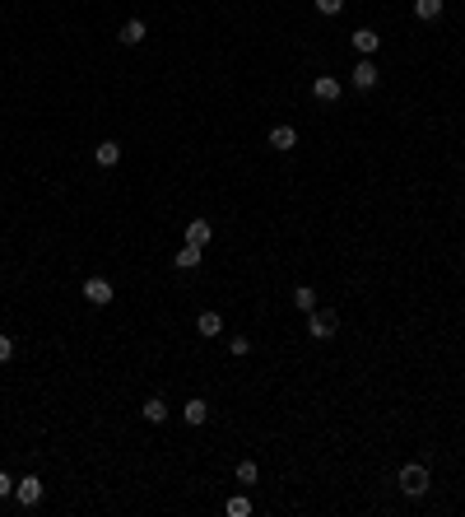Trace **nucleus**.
I'll list each match as a JSON object with an SVG mask.
<instances>
[{
    "label": "nucleus",
    "mask_w": 465,
    "mask_h": 517,
    "mask_svg": "<svg viewBox=\"0 0 465 517\" xmlns=\"http://www.w3.org/2000/svg\"><path fill=\"white\" fill-rule=\"evenodd\" d=\"M400 489L409 499H423V494H428V466H418V461L400 466Z\"/></svg>",
    "instance_id": "nucleus-1"
},
{
    "label": "nucleus",
    "mask_w": 465,
    "mask_h": 517,
    "mask_svg": "<svg viewBox=\"0 0 465 517\" xmlns=\"http://www.w3.org/2000/svg\"><path fill=\"white\" fill-rule=\"evenodd\" d=\"M335 327H340V317H335V313H316V308L307 313V336H312V340H330Z\"/></svg>",
    "instance_id": "nucleus-2"
},
{
    "label": "nucleus",
    "mask_w": 465,
    "mask_h": 517,
    "mask_svg": "<svg viewBox=\"0 0 465 517\" xmlns=\"http://www.w3.org/2000/svg\"><path fill=\"white\" fill-rule=\"evenodd\" d=\"M354 89H363V94H368V89H377V79H382V70H377V61H372V56H363V61L354 65Z\"/></svg>",
    "instance_id": "nucleus-3"
},
{
    "label": "nucleus",
    "mask_w": 465,
    "mask_h": 517,
    "mask_svg": "<svg viewBox=\"0 0 465 517\" xmlns=\"http://www.w3.org/2000/svg\"><path fill=\"white\" fill-rule=\"evenodd\" d=\"M84 298H89L93 308H108V303H112V280H103V275L84 280Z\"/></svg>",
    "instance_id": "nucleus-4"
},
{
    "label": "nucleus",
    "mask_w": 465,
    "mask_h": 517,
    "mask_svg": "<svg viewBox=\"0 0 465 517\" xmlns=\"http://www.w3.org/2000/svg\"><path fill=\"white\" fill-rule=\"evenodd\" d=\"M15 499L24 503V508L42 503V480H37V475H24V480H15Z\"/></svg>",
    "instance_id": "nucleus-5"
},
{
    "label": "nucleus",
    "mask_w": 465,
    "mask_h": 517,
    "mask_svg": "<svg viewBox=\"0 0 465 517\" xmlns=\"http://www.w3.org/2000/svg\"><path fill=\"white\" fill-rule=\"evenodd\" d=\"M312 98H316V103H335V98H340V79H330V75L312 79Z\"/></svg>",
    "instance_id": "nucleus-6"
},
{
    "label": "nucleus",
    "mask_w": 465,
    "mask_h": 517,
    "mask_svg": "<svg viewBox=\"0 0 465 517\" xmlns=\"http://www.w3.org/2000/svg\"><path fill=\"white\" fill-rule=\"evenodd\" d=\"M182 420L191 424V429H201V424L210 420V406H205L201 396H191V401H186V406H182Z\"/></svg>",
    "instance_id": "nucleus-7"
},
{
    "label": "nucleus",
    "mask_w": 465,
    "mask_h": 517,
    "mask_svg": "<svg viewBox=\"0 0 465 517\" xmlns=\"http://www.w3.org/2000/svg\"><path fill=\"white\" fill-rule=\"evenodd\" d=\"M140 415H144L149 424H163V420L172 415V410H168V401H163V396H149V401L140 406Z\"/></svg>",
    "instance_id": "nucleus-8"
},
{
    "label": "nucleus",
    "mask_w": 465,
    "mask_h": 517,
    "mask_svg": "<svg viewBox=\"0 0 465 517\" xmlns=\"http://www.w3.org/2000/svg\"><path fill=\"white\" fill-rule=\"evenodd\" d=\"M144 19H126L121 24V47H140V42H144Z\"/></svg>",
    "instance_id": "nucleus-9"
},
{
    "label": "nucleus",
    "mask_w": 465,
    "mask_h": 517,
    "mask_svg": "<svg viewBox=\"0 0 465 517\" xmlns=\"http://www.w3.org/2000/svg\"><path fill=\"white\" fill-rule=\"evenodd\" d=\"M354 47H358V56H377V47H382L377 28H358L354 33Z\"/></svg>",
    "instance_id": "nucleus-10"
},
{
    "label": "nucleus",
    "mask_w": 465,
    "mask_h": 517,
    "mask_svg": "<svg viewBox=\"0 0 465 517\" xmlns=\"http://www.w3.org/2000/svg\"><path fill=\"white\" fill-rule=\"evenodd\" d=\"M294 145H298L294 126H270V149H294Z\"/></svg>",
    "instance_id": "nucleus-11"
},
{
    "label": "nucleus",
    "mask_w": 465,
    "mask_h": 517,
    "mask_svg": "<svg viewBox=\"0 0 465 517\" xmlns=\"http://www.w3.org/2000/svg\"><path fill=\"white\" fill-rule=\"evenodd\" d=\"M93 158H98L103 168H117V163H121V145H117V140H103L98 149H93Z\"/></svg>",
    "instance_id": "nucleus-12"
},
{
    "label": "nucleus",
    "mask_w": 465,
    "mask_h": 517,
    "mask_svg": "<svg viewBox=\"0 0 465 517\" xmlns=\"http://www.w3.org/2000/svg\"><path fill=\"white\" fill-rule=\"evenodd\" d=\"M210 238H214V229H210V224H205V220L186 224V243H191V247H205V243H210Z\"/></svg>",
    "instance_id": "nucleus-13"
},
{
    "label": "nucleus",
    "mask_w": 465,
    "mask_h": 517,
    "mask_svg": "<svg viewBox=\"0 0 465 517\" xmlns=\"http://www.w3.org/2000/svg\"><path fill=\"white\" fill-rule=\"evenodd\" d=\"M172 266H177V270H196V266H201V247H191V243H186V247L172 256Z\"/></svg>",
    "instance_id": "nucleus-14"
},
{
    "label": "nucleus",
    "mask_w": 465,
    "mask_h": 517,
    "mask_svg": "<svg viewBox=\"0 0 465 517\" xmlns=\"http://www.w3.org/2000/svg\"><path fill=\"white\" fill-rule=\"evenodd\" d=\"M294 308L298 313H312V308H316V289H312V284H298L294 289Z\"/></svg>",
    "instance_id": "nucleus-15"
},
{
    "label": "nucleus",
    "mask_w": 465,
    "mask_h": 517,
    "mask_svg": "<svg viewBox=\"0 0 465 517\" xmlns=\"http://www.w3.org/2000/svg\"><path fill=\"white\" fill-rule=\"evenodd\" d=\"M196 331H201V336H219V331H223V317H219V313H201V317H196Z\"/></svg>",
    "instance_id": "nucleus-16"
},
{
    "label": "nucleus",
    "mask_w": 465,
    "mask_h": 517,
    "mask_svg": "<svg viewBox=\"0 0 465 517\" xmlns=\"http://www.w3.org/2000/svg\"><path fill=\"white\" fill-rule=\"evenodd\" d=\"M437 15H442V0H414V19H423V24H433Z\"/></svg>",
    "instance_id": "nucleus-17"
},
{
    "label": "nucleus",
    "mask_w": 465,
    "mask_h": 517,
    "mask_svg": "<svg viewBox=\"0 0 465 517\" xmlns=\"http://www.w3.org/2000/svg\"><path fill=\"white\" fill-rule=\"evenodd\" d=\"M223 513H228V517H247V513H251V499H242V494H232V499L223 503Z\"/></svg>",
    "instance_id": "nucleus-18"
},
{
    "label": "nucleus",
    "mask_w": 465,
    "mask_h": 517,
    "mask_svg": "<svg viewBox=\"0 0 465 517\" xmlns=\"http://www.w3.org/2000/svg\"><path fill=\"white\" fill-rule=\"evenodd\" d=\"M256 475H261L256 461H242V466H237V480H242V485H256Z\"/></svg>",
    "instance_id": "nucleus-19"
},
{
    "label": "nucleus",
    "mask_w": 465,
    "mask_h": 517,
    "mask_svg": "<svg viewBox=\"0 0 465 517\" xmlns=\"http://www.w3.org/2000/svg\"><path fill=\"white\" fill-rule=\"evenodd\" d=\"M228 350H232V359H242V354H251V340H247V336H232Z\"/></svg>",
    "instance_id": "nucleus-20"
},
{
    "label": "nucleus",
    "mask_w": 465,
    "mask_h": 517,
    "mask_svg": "<svg viewBox=\"0 0 465 517\" xmlns=\"http://www.w3.org/2000/svg\"><path fill=\"white\" fill-rule=\"evenodd\" d=\"M316 10H321V15H340L344 0H316Z\"/></svg>",
    "instance_id": "nucleus-21"
},
{
    "label": "nucleus",
    "mask_w": 465,
    "mask_h": 517,
    "mask_svg": "<svg viewBox=\"0 0 465 517\" xmlns=\"http://www.w3.org/2000/svg\"><path fill=\"white\" fill-rule=\"evenodd\" d=\"M15 359V340H10V336H0V363H10Z\"/></svg>",
    "instance_id": "nucleus-22"
},
{
    "label": "nucleus",
    "mask_w": 465,
    "mask_h": 517,
    "mask_svg": "<svg viewBox=\"0 0 465 517\" xmlns=\"http://www.w3.org/2000/svg\"><path fill=\"white\" fill-rule=\"evenodd\" d=\"M10 494H15V480H10V475L0 470V499H10Z\"/></svg>",
    "instance_id": "nucleus-23"
}]
</instances>
